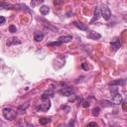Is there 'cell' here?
<instances>
[{
  "instance_id": "cell-1",
  "label": "cell",
  "mask_w": 127,
  "mask_h": 127,
  "mask_svg": "<svg viewBox=\"0 0 127 127\" xmlns=\"http://www.w3.org/2000/svg\"><path fill=\"white\" fill-rule=\"evenodd\" d=\"M2 113H3L4 118L7 120H14L16 118V115H17V112L10 107H5L2 111Z\"/></svg>"
},
{
  "instance_id": "cell-2",
  "label": "cell",
  "mask_w": 127,
  "mask_h": 127,
  "mask_svg": "<svg viewBox=\"0 0 127 127\" xmlns=\"http://www.w3.org/2000/svg\"><path fill=\"white\" fill-rule=\"evenodd\" d=\"M42 100H43V102L36 106V110L46 112L51 107V101H50V99H42Z\"/></svg>"
},
{
  "instance_id": "cell-3",
  "label": "cell",
  "mask_w": 127,
  "mask_h": 127,
  "mask_svg": "<svg viewBox=\"0 0 127 127\" xmlns=\"http://www.w3.org/2000/svg\"><path fill=\"white\" fill-rule=\"evenodd\" d=\"M99 10H100V15L106 21H108L111 18V11L106 5H101V8H99Z\"/></svg>"
},
{
  "instance_id": "cell-4",
  "label": "cell",
  "mask_w": 127,
  "mask_h": 127,
  "mask_svg": "<svg viewBox=\"0 0 127 127\" xmlns=\"http://www.w3.org/2000/svg\"><path fill=\"white\" fill-rule=\"evenodd\" d=\"M59 93L63 96H70L73 95V88L70 86H64L59 90Z\"/></svg>"
},
{
  "instance_id": "cell-5",
  "label": "cell",
  "mask_w": 127,
  "mask_h": 127,
  "mask_svg": "<svg viewBox=\"0 0 127 127\" xmlns=\"http://www.w3.org/2000/svg\"><path fill=\"white\" fill-rule=\"evenodd\" d=\"M122 101H123V97L119 93V91L112 95V102L114 103V105H119L122 103Z\"/></svg>"
},
{
  "instance_id": "cell-6",
  "label": "cell",
  "mask_w": 127,
  "mask_h": 127,
  "mask_svg": "<svg viewBox=\"0 0 127 127\" xmlns=\"http://www.w3.org/2000/svg\"><path fill=\"white\" fill-rule=\"evenodd\" d=\"M54 95H55V90H54L53 87H51V88H49L47 91H45V92L43 93V95L41 96V99H50V98L53 97Z\"/></svg>"
},
{
  "instance_id": "cell-7",
  "label": "cell",
  "mask_w": 127,
  "mask_h": 127,
  "mask_svg": "<svg viewBox=\"0 0 127 127\" xmlns=\"http://www.w3.org/2000/svg\"><path fill=\"white\" fill-rule=\"evenodd\" d=\"M18 44H21V41L16 38V37H12V38H9L7 41H6V45L8 47H11L13 45H18Z\"/></svg>"
},
{
  "instance_id": "cell-8",
  "label": "cell",
  "mask_w": 127,
  "mask_h": 127,
  "mask_svg": "<svg viewBox=\"0 0 127 127\" xmlns=\"http://www.w3.org/2000/svg\"><path fill=\"white\" fill-rule=\"evenodd\" d=\"M110 46L111 48L113 49V51H117L121 48V42H120V39H114L113 41H111L110 43Z\"/></svg>"
},
{
  "instance_id": "cell-9",
  "label": "cell",
  "mask_w": 127,
  "mask_h": 127,
  "mask_svg": "<svg viewBox=\"0 0 127 127\" xmlns=\"http://www.w3.org/2000/svg\"><path fill=\"white\" fill-rule=\"evenodd\" d=\"M87 38L91 39V40H99L101 38V35L94 32V31H89L88 34H87Z\"/></svg>"
},
{
  "instance_id": "cell-10",
  "label": "cell",
  "mask_w": 127,
  "mask_h": 127,
  "mask_svg": "<svg viewBox=\"0 0 127 127\" xmlns=\"http://www.w3.org/2000/svg\"><path fill=\"white\" fill-rule=\"evenodd\" d=\"M100 16H101V15H100V10H99V8H98V7H95V9H94V13H93V18L91 19L90 24H92L94 21H97V20L99 19Z\"/></svg>"
},
{
  "instance_id": "cell-11",
  "label": "cell",
  "mask_w": 127,
  "mask_h": 127,
  "mask_svg": "<svg viewBox=\"0 0 127 127\" xmlns=\"http://www.w3.org/2000/svg\"><path fill=\"white\" fill-rule=\"evenodd\" d=\"M71 40H72V37L71 36H62V37H60L58 39V41L61 44H63V43H69Z\"/></svg>"
},
{
  "instance_id": "cell-12",
  "label": "cell",
  "mask_w": 127,
  "mask_h": 127,
  "mask_svg": "<svg viewBox=\"0 0 127 127\" xmlns=\"http://www.w3.org/2000/svg\"><path fill=\"white\" fill-rule=\"evenodd\" d=\"M49 12H50V7H49V6H47V5H42V6L40 7V13H41L42 15H47Z\"/></svg>"
},
{
  "instance_id": "cell-13",
  "label": "cell",
  "mask_w": 127,
  "mask_h": 127,
  "mask_svg": "<svg viewBox=\"0 0 127 127\" xmlns=\"http://www.w3.org/2000/svg\"><path fill=\"white\" fill-rule=\"evenodd\" d=\"M126 83L125 79H117V80H113L110 82V86L111 85H123Z\"/></svg>"
},
{
  "instance_id": "cell-14",
  "label": "cell",
  "mask_w": 127,
  "mask_h": 127,
  "mask_svg": "<svg viewBox=\"0 0 127 127\" xmlns=\"http://www.w3.org/2000/svg\"><path fill=\"white\" fill-rule=\"evenodd\" d=\"M73 25L75 26V27H77L78 29H80V30H82V31H86L87 30V26H85L84 24H81V23H79V22H73Z\"/></svg>"
},
{
  "instance_id": "cell-15",
  "label": "cell",
  "mask_w": 127,
  "mask_h": 127,
  "mask_svg": "<svg viewBox=\"0 0 127 127\" xmlns=\"http://www.w3.org/2000/svg\"><path fill=\"white\" fill-rule=\"evenodd\" d=\"M43 39H44V34H43V33H36L35 36H34V40H35L37 43L43 41Z\"/></svg>"
},
{
  "instance_id": "cell-16",
  "label": "cell",
  "mask_w": 127,
  "mask_h": 127,
  "mask_svg": "<svg viewBox=\"0 0 127 127\" xmlns=\"http://www.w3.org/2000/svg\"><path fill=\"white\" fill-rule=\"evenodd\" d=\"M100 102H101V105L103 107H111L114 105V103L112 101H109V100H101Z\"/></svg>"
},
{
  "instance_id": "cell-17",
  "label": "cell",
  "mask_w": 127,
  "mask_h": 127,
  "mask_svg": "<svg viewBox=\"0 0 127 127\" xmlns=\"http://www.w3.org/2000/svg\"><path fill=\"white\" fill-rule=\"evenodd\" d=\"M39 122H40L41 125H46V124H48V123L51 122V119L50 118H47V117H43V118H41L39 120Z\"/></svg>"
},
{
  "instance_id": "cell-18",
  "label": "cell",
  "mask_w": 127,
  "mask_h": 127,
  "mask_svg": "<svg viewBox=\"0 0 127 127\" xmlns=\"http://www.w3.org/2000/svg\"><path fill=\"white\" fill-rule=\"evenodd\" d=\"M28 106H29V103H26L25 106H24V104L21 105V106H19V107H18V111H19V113H24Z\"/></svg>"
},
{
  "instance_id": "cell-19",
  "label": "cell",
  "mask_w": 127,
  "mask_h": 127,
  "mask_svg": "<svg viewBox=\"0 0 127 127\" xmlns=\"http://www.w3.org/2000/svg\"><path fill=\"white\" fill-rule=\"evenodd\" d=\"M44 2V0H32L31 1V6L32 7H35V6H37V5H40L41 3H43Z\"/></svg>"
},
{
  "instance_id": "cell-20",
  "label": "cell",
  "mask_w": 127,
  "mask_h": 127,
  "mask_svg": "<svg viewBox=\"0 0 127 127\" xmlns=\"http://www.w3.org/2000/svg\"><path fill=\"white\" fill-rule=\"evenodd\" d=\"M99 111H100V108H99V107H95V108H93V110H92V114H93L94 116H98Z\"/></svg>"
},
{
  "instance_id": "cell-21",
  "label": "cell",
  "mask_w": 127,
  "mask_h": 127,
  "mask_svg": "<svg viewBox=\"0 0 127 127\" xmlns=\"http://www.w3.org/2000/svg\"><path fill=\"white\" fill-rule=\"evenodd\" d=\"M17 31V28L14 26V25H10L9 26V32H11V33H15Z\"/></svg>"
},
{
  "instance_id": "cell-22",
  "label": "cell",
  "mask_w": 127,
  "mask_h": 127,
  "mask_svg": "<svg viewBox=\"0 0 127 127\" xmlns=\"http://www.w3.org/2000/svg\"><path fill=\"white\" fill-rule=\"evenodd\" d=\"M81 105L84 107V108H87V107H89V105H90V103L88 102V101H86V100H84V101H82L81 102Z\"/></svg>"
},
{
  "instance_id": "cell-23",
  "label": "cell",
  "mask_w": 127,
  "mask_h": 127,
  "mask_svg": "<svg viewBox=\"0 0 127 127\" xmlns=\"http://www.w3.org/2000/svg\"><path fill=\"white\" fill-rule=\"evenodd\" d=\"M5 22H6V19H5V17H3V16H0V25H3V24H5Z\"/></svg>"
},
{
  "instance_id": "cell-24",
  "label": "cell",
  "mask_w": 127,
  "mask_h": 127,
  "mask_svg": "<svg viewBox=\"0 0 127 127\" xmlns=\"http://www.w3.org/2000/svg\"><path fill=\"white\" fill-rule=\"evenodd\" d=\"M87 125H88V126H97V124H96L95 122H89Z\"/></svg>"
},
{
  "instance_id": "cell-25",
  "label": "cell",
  "mask_w": 127,
  "mask_h": 127,
  "mask_svg": "<svg viewBox=\"0 0 127 127\" xmlns=\"http://www.w3.org/2000/svg\"><path fill=\"white\" fill-rule=\"evenodd\" d=\"M81 66H82V68H84V69H87V66L85 65V64H82V65H81Z\"/></svg>"
}]
</instances>
